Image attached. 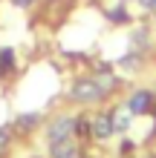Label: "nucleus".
Here are the masks:
<instances>
[{
  "mask_svg": "<svg viewBox=\"0 0 156 158\" xmlns=\"http://www.w3.org/2000/svg\"><path fill=\"white\" fill-rule=\"evenodd\" d=\"M72 129H75V121L72 118H58V121H52V127H49L47 135H49L52 144H58V141H69Z\"/></svg>",
  "mask_w": 156,
  "mask_h": 158,
  "instance_id": "f257e3e1",
  "label": "nucleus"
},
{
  "mask_svg": "<svg viewBox=\"0 0 156 158\" xmlns=\"http://www.w3.org/2000/svg\"><path fill=\"white\" fill-rule=\"evenodd\" d=\"M72 98L75 101H98V98H104V92L98 89L96 81H78L72 86Z\"/></svg>",
  "mask_w": 156,
  "mask_h": 158,
  "instance_id": "f03ea898",
  "label": "nucleus"
},
{
  "mask_svg": "<svg viewBox=\"0 0 156 158\" xmlns=\"http://www.w3.org/2000/svg\"><path fill=\"white\" fill-rule=\"evenodd\" d=\"M93 135L96 138H110V132H116L113 129V121H110V115H98V118H93Z\"/></svg>",
  "mask_w": 156,
  "mask_h": 158,
  "instance_id": "7ed1b4c3",
  "label": "nucleus"
},
{
  "mask_svg": "<svg viewBox=\"0 0 156 158\" xmlns=\"http://www.w3.org/2000/svg\"><path fill=\"white\" fill-rule=\"evenodd\" d=\"M148 106H150V92H136V95L130 98V104H127V109H130L133 115L148 112Z\"/></svg>",
  "mask_w": 156,
  "mask_h": 158,
  "instance_id": "20e7f679",
  "label": "nucleus"
},
{
  "mask_svg": "<svg viewBox=\"0 0 156 158\" xmlns=\"http://www.w3.org/2000/svg\"><path fill=\"white\" fill-rule=\"evenodd\" d=\"M75 152H78V150H75L69 141H58V144H52V158H78Z\"/></svg>",
  "mask_w": 156,
  "mask_h": 158,
  "instance_id": "39448f33",
  "label": "nucleus"
},
{
  "mask_svg": "<svg viewBox=\"0 0 156 158\" xmlns=\"http://www.w3.org/2000/svg\"><path fill=\"white\" fill-rule=\"evenodd\" d=\"M130 109H127V106H122V109H116V112H113V118H110V121H113V129H127V121H130Z\"/></svg>",
  "mask_w": 156,
  "mask_h": 158,
  "instance_id": "423d86ee",
  "label": "nucleus"
},
{
  "mask_svg": "<svg viewBox=\"0 0 156 158\" xmlns=\"http://www.w3.org/2000/svg\"><path fill=\"white\" fill-rule=\"evenodd\" d=\"M38 121H41V115H17L15 124H17V129H32Z\"/></svg>",
  "mask_w": 156,
  "mask_h": 158,
  "instance_id": "0eeeda50",
  "label": "nucleus"
},
{
  "mask_svg": "<svg viewBox=\"0 0 156 158\" xmlns=\"http://www.w3.org/2000/svg\"><path fill=\"white\" fill-rule=\"evenodd\" d=\"M96 83H98V89H101V92H110V89L116 86L113 75H98V78H96Z\"/></svg>",
  "mask_w": 156,
  "mask_h": 158,
  "instance_id": "6e6552de",
  "label": "nucleus"
},
{
  "mask_svg": "<svg viewBox=\"0 0 156 158\" xmlns=\"http://www.w3.org/2000/svg\"><path fill=\"white\" fill-rule=\"evenodd\" d=\"M107 17H110L113 23H124V20H127V12H124L122 6H116V9H110V12H107Z\"/></svg>",
  "mask_w": 156,
  "mask_h": 158,
  "instance_id": "1a4fd4ad",
  "label": "nucleus"
},
{
  "mask_svg": "<svg viewBox=\"0 0 156 158\" xmlns=\"http://www.w3.org/2000/svg\"><path fill=\"white\" fill-rule=\"evenodd\" d=\"M12 58H15L12 49H3V52H0V69H9V66H12Z\"/></svg>",
  "mask_w": 156,
  "mask_h": 158,
  "instance_id": "9d476101",
  "label": "nucleus"
},
{
  "mask_svg": "<svg viewBox=\"0 0 156 158\" xmlns=\"http://www.w3.org/2000/svg\"><path fill=\"white\" fill-rule=\"evenodd\" d=\"M136 60H139L136 55H127V58H122V66H124V69H136V66H139Z\"/></svg>",
  "mask_w": 156,
  "mask_h": 158,
  "instance_id": "9b49d317",
  "label": "nucleus"
},
{
  "mask_svg": "<svg viewBox=\"0 0 156 158\" xmlns=\"http://www.w3.org/2000/svg\"><path fill=\"white\" fill-rule=\"evenodd\" d=\"M6 147H9V132H6V129H0V152H3Z\"/></svg>",
  "mask_w": 156,
  "mask_h": 158,
  "instance_id": "f8f14e48",
  "label": "nucleus"
},
{
  "mask_svg": "<svg viewBox=\"0 0 156 158\" xmlns=\"http://www.w3.org/2000/svg\"><path fill=\"white\" fill-rule=\"evenodd\" d=\"M32 0H15V6H29Z\"/></svg>",
  "mask_w": 156,
  "mask_h": 158,
  "instance_id": "ddd939ff",
  "label": "nucleus"
},
{
  "mask_svg": "<svg viewBox=\"0 0 156 158\" xmlns=\"http://www.w3.org/2000/svg\"><path fill=\"white\" fill-rule=\"evenodd\" d=\"M142 3H145V6H148V9H150V6L156 3V0H142Z\"/></svg>",
  "mask_w": 156,
  "mask_h": 158,
  "instance_id": "4468645a",
  "label": "nucleus"
},
{
  "mask_svg": "<svg viewBox=\"0 0 156 158\" xmlns=\"http://www.w3.org/2000/svg\"><path fill=\"white\" fill-rule=\"evenodd\" d=\"M150 9H153V12H156V3H153V6H150Z\"/></svg>",
  "mask_w": 156,
  "mask_h": 158,
  "instance_id": "2eb2a0df",
  "label": "nucleus"
}]
</instances>
